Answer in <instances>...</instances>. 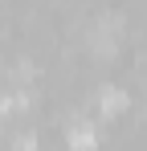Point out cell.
Segmentation results:
<instances>
[{"label":"cell","instance_id":"6da1fadb","mask_svg":"<svg viewBox=\"0 0 147 151\" xmlns=\"http://www.w3.org/2000/svg\"><path fill=\"white\" fill-rule=\"evenodd\" d=\"M98 139H102V131H98V123H90V119H78V123H70V131H66V143H70L74 151H94Z\"/></svg>","mask_w":147,"mask_h":151},{"label":"cell","instance_id":"7a4b0ae2","mask_svg":"<svg viewBox=\"0 0 147 151\" xmlns=\"http://www.w3.org/2000/svg\"><path fill=\"white\" fill-rule=\"evenodd\" d=\"M127 106H131V94H127L122 86H102V90H98V110H102V114H122Z\"/></svg>","mask_w":147,"mask_h":151},{"label":"cell","instance_id":"3957f363","mask_svg":"<svg viewBox=\"0 0 147 151\" xmlns=\"http://www.w3.org/2000/svg\"><path fill=\"white\" fill-rule=\"evenodd\" d=\"M21 106H29V94H24V90H17V94H0V119H4L8 110H21Z\"/></svg>","mask_w":147,"mask_h":151},{"label":"cell","instance_id":"277c9868","mask_svg":"<svg viewBox=\"0 0 147 151\" xmlns=\"http://www.w3.org/2000/svg\"><path fill=\"white\" fill-rule=\"evenodd\" d=\"M12 151H37V135H17L12 139Z\"/></svg>","mask_w":147,"mask_h":151}]
</instances>
